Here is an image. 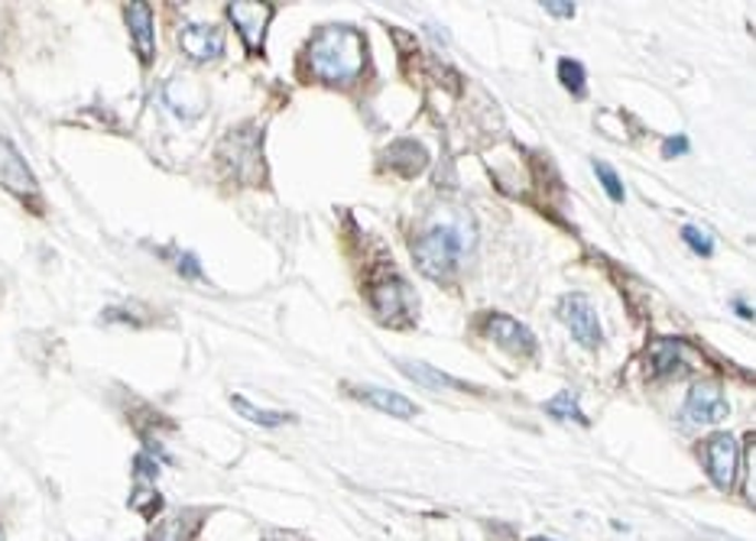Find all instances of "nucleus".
<instances>
[{
  "mask_svg": "<svg viewBox=\"0 0 756 541\" xmlns=\"http://www.w3.org/2000/svg\"><path fill=\"white\" fill-rule=\"evenodd\" d=\"M179 46H183V53H186L189 59L211 62L224 53V36H221L218 26L189 23V26H183V33H179Z\"/></svg>",
  "mask_w": 756,
  "mask_h": 541,
  "instance_id": "nucleus-10",
  "label": "nucleus"
},
{
  "mask_svg": "<svg viewBox=\"0 0 756 541\" xmlns=\"http://www.w3.org/2000/svg\"><path fill=\"white\" fill-rule=\"evenodd\" d=\"M179 269H183L186 276H191V279H198V263H195L191 256H183V260H179Z\"/></svg>",
  "mask_w": 756,
  "mask_h": 541,
  "instance_id": "nucleus-23",
  "label": "nucleus"
},
{
  "mask_svg": "<svg viewBox=\"0 0 756 541\" xmlns=\"http://www.w3.org/2000/svg\"><path fill=\"white\" fill-rule=\"evenodd\" d=\"M731 406L721 393L717 383H694L689 399H686V416L694 424H717L727 419Z\"/></svg>",
  "mask_w": 756,
  "mask_h": 541,
  "instance_id": "nucleus-5",
  "label": "nucleus"
},
{
  "mask_svg": "<svg viewBox=\"0 0 756 541\" xmlns=\"http://www.w3.org/2000/svg\"><path fill=\"white\" fill-rule=\"evenodd\" d=\"M354 396H358L361 402L380 409V412H386V416H396V419H413V416L419 412L406 396L390 393V389H354Z\"/></svg>",
  "mask_w": 756,
  "mask_h": 541,
  "instance_id": "nucleus-12",
  "label": "nucleus"
},
{
  "mask_svg": "<svg viewBox=\"0 0 756 541\" xmlns=\"http://www.w3.org/2000/svg\"><path fill=\"white\" fill-rule=\"evenodd\" d=\"M127 26L133 33V43H136V56L143 65L153 62V10L146 3H130L127 7Z\"/></svg>",
  "mask_w": 756,
  "mask_h": 541,
  "instance_id": "nucleus-11",
  "label": "nucleus"
},
{
  "mask_svg": "<svg viewBox=\"0 0 756 541\" xmlns=\"http://www.w3.org/2000/svg\"><path fill=\"white\" fill-rule=\"evenodd\" d=\"M468 228L464 224H451V221H441V224H432L426 228L416 241H413V253H416V263L423 269V276L429 279H451L464 260V250H468Z\"/></svg>",
  "mask_w": 756,
  "mask_h": 541,
  "instance_id": "nucleus-2",
  "label": "nucleus"
},
{
  "mask_svg": "<svg viewBox=\"0 0 756 541\" xmlns=\"http://www.w3.org/2000/svg\"><path fill=\"white\" fill-rule=\"evenodd\" d=\"M682 238L689 241V246H692L694 253H701V256H711L714 243H711V238H708L704 231H698V228H686V231H682Z\"/></svg>",
  "mask_w": 756,
  "mask_h": 541,
  "instance_id": "nucleus-20",
  "label": "nucleus"
},
{
  "mask_svg": "<svg viewBox=\"0 0 756 541\" xmlns=\"http://www.w3.org/2000/svg\"><path fill=\"white\" fill-rule=\"evenodd\" d=\"M559 318L566 321V328L571 331V338L584 347H598L601 344V321H598V311L594 305L584 299V296H566L559 301Z\"/></svg>",
  "mask_w": 756,
  "mask_h": 541,
  "instance_id": "nucleus-4",
  "label": "nucleus"
},
{
  "mask_svg": "<svg viewBox=\"0 0 756 541\" xmlns=\"http://www.w3.org/2000/svg\"><path fill=\"white\" fill-rule=\"evenodd\" d=\"M682 150H689L686 136H679V140H669V143H666V156H679Z\"/></svg>",
  "mask_w": 756,
  "mask_h": 541,
  "instance_id": "nucleus-21",
  "label": "nucleus"
},
{
  "mask_svg": "<svg viewBox=\"0 0 756 541\" xmlns=\"http://www.w3.org/2000/svg\"><path fill=\"white\" fill-rule=\"evenodd\" d=\"M0 185H7L13 195L20 198H36V179L33 169L26 166V159L13 150V143L7 136H0Z\"/></svg>",
  "mask_w": 756,
  "mask_h": 541,
  "instance_id": "nucleus-7",
  "label": "nucleus"
},
{
  "mask_svg": "<svg viewBox=\"0 0 756 541\" xmlns=\"http://www.w3.org/2000/svg\"><path fill=\"white\" fill-rule=\"evenodd\" d=\"M559 78H562V85H566L574 98H581V95H584V68H581V62H571V59L559 62Z\"/></svg>",
  "mask_w": 756,
  "mask_h": 541,
  "instance_id": "nucleus-16",
  "label": "nucleus"
},
{
  "mask_svg": "<svg viewBox=\"0 0 756 541\" xmlns=\"http://www.w3.org/2000/svg\"><path fill=\"white\" fill-rule=\"evenodd\" d=\"M0 541H3V532H0Z\"/></svg>",
  "mask_w": 756,
  "mask_h": 541,
  "instance_id": "nucleus-24",
  "label": "nucleus"
},
{
  "mask_svg": "<svg viewBox=\"0 0 756 541\" xmlns=\"http://www.w3.org/2000/svg\"><path fill=\"white\" fill-rule=\"evenodd\" d=\"M594 173H598V179H601V185L607 188V195H611L614 201H624V185H621L617 173H614L607 163H594Z\"/></svg>",
  "mask_w": 756,
  "mask_h": 541,
  "instance_id": "nucleus-19",
  "label": "nucleus"
},
{
  "mask_svg": "<svg viewBox=\"0 0 756 541\" xmlns=\"http://www.w3.org/2000/svg\"><path fill=\"white\" fill-rule=\"evenodd\" d=\"M546 409H549V412H552L556 419L584 421V419H581V412H578V399H574V396H571L568 389H566V393H559V396H556V399H552V402H549Z\"/></svg>",
  "mask_w": 756,
  "mask_h": 541,
  "instance_id": "nucleus-17",
  "label": "nucleus"
},
{
  "mask_svg": "<svg viewBox=\"0 0 756 541\" xmlns=\"http://www.w3.org/2000/svg\"><path fill=\"white\" fill-rule=\"evenodd\" d=\"M399 369H403L409 379H416L419 386H426V389H468V383H461V379H454V376H448V373H439V369L429 366V363H399Z\"/></svg>",
  "mask_w": 756,
  "mask_h": 541,
  "instance_id": "nucleus-13",
  "label": "nucleus"
},
{
  "mask_svg": "<svg viewBox=\"0 0 756 541\" xmlns=\"http://www.w3.org/2000/svg\"><path fill=\"white\" fill-rule=\"evenodd\" d=\"M130 506H133V509H140L143 516H156V512H160V506H163V499H160V493H156V489L140 486V493L130 499Z\"/></svg>",
  "mask_w": 756,
  "mask_h": 541,
  "instance_id": "nucleus-18",
  "label": "nucleus"
},
{
  "mask_svg": "<svg viewBox=\"0 0 756 541\" xmlns=\"http://www.w3.org/2000/svg\"><path fill=\"white\" fill-rule=\"evenodd\" d=\"M371 301L377 314L390 324H403L413 314V292L403 279H383L371 289Z\"/></svg>",
  "mask_w": 756,
  "mask_h": 541,
  "instance_id": "nucleus-6",
  "label": "nucleus"
},
{
  "mask_svg": "<svg viewBox=\"0 0 756 541\" xmlns=\"http://www.w3.org/2000/svg\"><path fill=\"white\" fill-rule=\"evenodd\" d=\"M704 461H708V474L721 489H731L737 483V471H741V444L734 434H711L704 444Z\"/></svg>",
  "mask_w": 756,
  "mask_h": 541,
  "instance_id": "nucleus-3",
  "label": "nucleus"
},
{
  "mask_svg": "<svg viewBox=\"0 0 756 541\" xmlns=\"http://www.w3.org/2000/svg\"><path fill=\"white\" fill-rule=\"evenodd\" d=\"M487 338L497 341L501 347H506V351L516 354V357H533V354H536V338H533V331H529L526 324L506 318V314H494V318L487 321Z\"/></svg>",
  "mask_w": 756,
  "mask_h": 541,
  "instance_id": "nucleus-9",
  "label": "nucleus"
},
{
  "mask_svg": "<svg viewBox=\"0 0 756 541\" xmlns=\"http://www.w3.org/2000/svg\"><path fill=\"white\" fill-rule=\"evenodd\" d=\"M546 10L556 13V16H571L574 13V3H546Z\"/></svg>",
  "mask_w": 756,
  "mask_h": 541,
  "instance_id": "nucleus-22",
  "label": "nucleus"
},
{
  "mask_svg": "<svg viewBox=\"0 0 756 541\" xmlns=\"http://www.w3.org/2000/svg\"><path fill=\"white\" fill-rule=\"evenodd\" d=\"M231 402H234V409H238L244 419L260 421V424H266V428H276V424L289 421V416H286V412H263V409H253L251 402H248V399H241V396H234Z\"/></svg>",
  "mask_w": 756,
  "mask_h": 541,
  "instance_id": "nucleus-15",
  "label": "nucleus"
},
{
  "mask_svg": "<svg viewBox=\"0 0 756 541\" xmlns=\"http://www.w3.org/2000/svg\"><path fill=\"white\" fill-rule=\"evenodd\" d=\"M682 366V344L679 341H653L649 347V376H666Z\"/></svg>",
  "mask_w": 756,
  "mask_h": 541,
  "instance_id": "nucleus-14",
  "label": "nucleus"
},
{
  "mask_svg": "<svg viewBox=\"0 0 756 541\" xmlns=\"http://www.w3.org/2000/svg\"><path fill=\"white\" fill-rule=\"evenodd\" d=\"M228 16L234 20L238 33L244 36L248 49L251 53H260L263 46V36H266V23L273 16V7L270 3H231L228 7Z\"/></svg>",
  "mask_w": 756,
  "mask_h": 541,
  "instance_id": "nucleus-8",
  "label": "nucleus"
},
{
  "mask_svg": "<svg viewBox=\"0 0 756 541\" xmlns=\"http://www.w3.org/2000/svg\"><path fill=\"white\" fill-rule=\"evenodd\" d=\"M364 36L351 26L318 30L309 49V65L325 81H351L364 68Z\"/></svg>",
  "mask_w": 756,
  "mask_h": 541,
  "instance_id": "nucleus-1",
  "label": "nucleus"
}]
</instances>
